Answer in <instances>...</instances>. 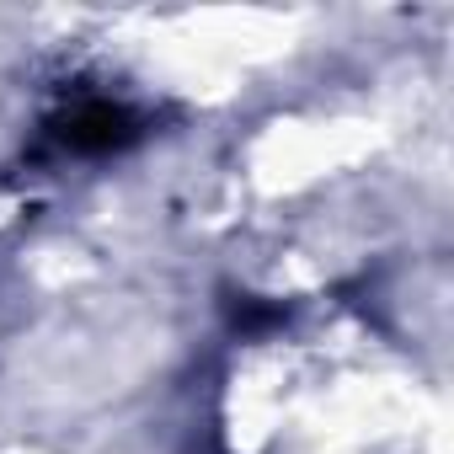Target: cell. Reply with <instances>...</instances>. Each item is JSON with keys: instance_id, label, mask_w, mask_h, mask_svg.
I'll list each match as a JSON object with an SVG mask.
<instances>
[{"instance_id": "obj_1", "label": "cell", "mask_w": 454, "mask_h": 454, "mask_svg": "<svg viewBox=\"0 0 454 454\" xmlns=\"http://www.w3.org/2000/svg\"><path fill=\"white\" fill-rule=\"evenodd\" d=\"M150 118L118 97H70L59 113H49L43 123V150L49 155H75V160H91V155H113V150H129L134 139H145Z\"/></svg>"}]
</instances>
